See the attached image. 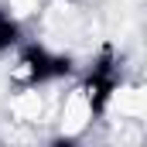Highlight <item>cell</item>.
<instances>
[{"label":"cell","instance_id":"6da1fadb","mask_svg":"<svg viewBox=\"0 0 147 147\" xmlns=\"http://www.w3.org/2000/svg\"><path fill=\"white\" fill-rule=\"evenodd\" d=\"M120 86V69H116V55H113V45H103L99 55L92 58L89 72L82 79V92H86V103L92 116H103L110 110V99Z\"/></svg>","mask_w":147,"mask_h":147},{"label":"cell","instance_id":"7a4b0ae2","mask_svg":"<svg viewBox=\"0 0 147 147\" xmlns=\"http://www.w3.org/2000/svg\"><path fill=\"white\" fill-rule=\"evenodd\" d=\"M21 69H24L28 86H41V82L72 75V58L69 55H51L45 45H24L21 48Z\"/></svg>","mask_w":147,"mask_h":147},{"label":"cell","instance_id":"3957f363","mask_svg":"<svg viewBox=\"0 0 147 147\" xmlns=\"http://www.w3.org/2000/svg\"><path fill=\"white\" fill-rule=\"evenodd\" d=\"M21 45V24L17 17H10V10L0 7V51H10Z\"/></svg>","mask_w":147,"mask_h":147},{"label":"cell","instance_id":"277c9868","mask_svg":"<svg viewBox=\"0 0 147 147\" xmlns=\"http://www.w3.org/2000/svg\"><path fill=\"white\" fill-rule=\"evenodd\" d=\"M48 147H79V140H75V137H55Z\"/></svg>","mask_w":147,"mask_h":147}]
</instances>
